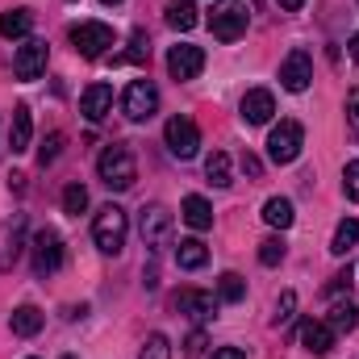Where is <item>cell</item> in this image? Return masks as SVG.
Listing matches in <instances>:
<instances>
[{
	"label": "cell",
	"instance_id": "22",
	"mask_svg": "<svg viewBox=\"0 0 359 359\" xmlns=\"http://www.w3.org/2000/svg\"><path fill=\"white\" fill-rule=\"evenodd\" d=\"M326 326L334 330V334H351L359 326V309L351 305V301H334L330 305V318H326Z\"/></svg>",
	"mask_w": 359,
	"mask_h": 359
},
{
	"label": "cell",
	"instance_id": "41",
	"mask_svg": "<svg viewBox=\"0 0 359 359\" xmlns=\"http://www.w3.org/2000/svg\"><path fill=\"white\" fill-rule=\"evenodd\" d=\"M276 4H280V8H284V13H297V8H301V4H305V0H276Z\"/></svg>",
	"mask_w": 359,
	"mask_h": 359
},
{
	"label": "cell",
	"instance_id": "19",
	"mask_svg": "<svg viewBox=\"0 0 359 359\" xmlns=\"http://www.w3.org/2000/svg\"><path fill=\"white\" fill-rule=\"evenodd\" d=\"M180 213H184V222H188L192 230H209V226H213V205H209L205 196H196V192L184 196V209H180Z\"/></svg>",
	"mask_w": 359,
	"mask_h": 359
},
{
	"label": "cell",
	"instance_id": "31",
	"mask_svg": "<svg viewBox=\"0 0 359 359\" xmlns=\"http://www.w3.org/2000/svg\"><path fill=\"white\" fill-rule=\"evenodd\" d=\"M259 264H264V268L284 264V238H280V234H271V238H264V243H259Z\"/></svg>",
	"mask_w": 359,
	"mask_h": 359
},
{
	"label": "cell",
	"instance_id": "21",
	"mask_svg": "<svg viewBox=\"0 0 359 359\" xmlns=\"http://www.w3.org/2000/svg\"><path fill=\"white\" fill-rule=\"evenodd\" d=\"M176 264H180L184 271L205 268V264H209V251H205V243H201V238H180V247H176Z\"/></svg>",
	"mask_w": 359,
	"mask_h": 359
},
{
	"label": "cell",
	"instance_id": "30",
	"mask_svg": "<svg viewBox=\"0 0 359 359\" xmlns=\"http://www.w3.org/2000/svg\"><path fill=\"white\" fill-rule=\"evenodd\" d=\"M147 59H151V42H147L142 29H134V38H130V55H117L113 63H147Z\"/></svg>",
	"mask_w": 359,
	"mask_h": 359
},
{
	"label": "cell",
	"instance_id": "29",
	"mask_svg": "<svg viewBox=\"0 0 359 359\" xmlns=\"http://www.w3.org/2000/svg\"><path fill=\"white\" fill-rule=\"evenodd\" d=\"M84 209H88V188H84V184H67V188H63V213L80 217Z\"/></svg>",
	"mask_w": 359,
	"mask_h": 359
},
{
	"label": "cell",
	"instance_id": "40",
	"mask_svg": "<svg viewBox=\"0 0 359 359\" xmlns=\"http://www.w3.org/2000/svg\"><path fill=\"white\" fill-rule=\"evenodd\" d=\"M209 359H247V351H243V347H217Z\"/></svg>",
	"mask_w": 359,
	"mask_h": 359
},
{
	"label": "cell",
	"instance_id": "16",
	"mask_svg": "<svg viewBox=\"0 0 359 359\" xmlns=\"http://www.w3.org/2000/svg\"><path fill=\"white\" fill-rule=\"evenodd\" d=\"M301 347L309 351V355H330V347H334V330L326 326V322H301Z\"/></svg>",
	"mask_w": 359,
	"mask_h": 359
},
{
	"label": "cell",
	"instance_id": "6",
	"mask_svg": "<svg viewBox=\"0 0 359 359\" xmlns=\"http://www.w3.org/2000/svg\"><path fill=\"white\" fill-rule=\"evenodd\" d=\"M113 42H117V38H113V29H109L104 21H80V25H72V46H76L84 59H100Z\"/></svg>",
	"mask_w": 359,
	"mask_h": 359
},
{
	"label": "cell",
	"instance_id": "10",
	"mask_svg": "<svg viewBox=\"0 0 359 359\" xmlns=\"http://www.w3.org/2000/svg\"><path fill=\"white\" fill-rule=\"evenodd\" d=\"M309 80H313V59H309V50H288V59L280 63V84L288 92H305L309 88Z\"/></svg>",
	"mask_w": 359,
	"mask_h": 359
},
{
	"label": "cell",
	"instance_id": "33",
	"mask_svg": "<svg viewBox=\"0 0 359 359\" xmlns=\"http://www.w3.org/2000/svg\"><path fill=\"white\" fill-rule=\"evenodd\" d=\"M59 151H63V134L55 130V134H46V138H42V147H38V163H42V168H46V163H55V159H59Z\"/></svg>",
	"mask_w": 359,
	"mask_h": 359
},
{
	"label": "cell",
	"instance_id": "3",
	"mask_svg": "<svg viewBox=\"0 0 359 359\" xmlns=\"http://www.w3.org/2000/svg\"><path fill=\"white\" fill-rule=\"evenodd\" d=\"M247 21H251V13H247L243 0H217L209 8V29H213L217 42H238L247 34Z\"/></svg>",
	"mask_w": 359,
	"mask_h": 359
},
{
	"label": "cell",
	"instance_id": "39",
	"mask_svg": "<svg viewBox=\"0 0 359 359\" xmlns=\"http://www.w3.org/2000/svg\"><path fill=\"white\" fill-rule=\"evenodd\" d=\"M243 172H247L251 180H259V176H264V163H259L255 155H243Z\"/></svg>",
	"mask_w": 359,
	"mask_h": 359
},
{
	"label": "cell",
	"instance_id": "45",
	"mask_svg": "<svg viewBox=\"0 0 359 359\" xmlns=\"http://www.w3.org/2000/svg\"><path fill=\"white\" fill-rule=\"evenodd\" d=\"M29 359H34V355H29Z\"/></svg>",
	"mask_w": 359,
	"mask_h": 359
},
{
	"label": "cell",
	"instance_id": "14",
	"mask_svg": "<svg viewBox=\"0 0 359 359\" xmlns=\"http://www.w3.org/2000/svg\"><path fill=\"white\" fill-rule=\"evenodd\" d=\"M176 309L188 313V318H196V322H205V318L217 313V297L205 292V288H184V292L176 297Z\"/></svg>",
	"mask_w": 359,
	"mask_h": 359
},
{
	"label": "cell",
	"instance_id": "2",
	"mask_svg": "<svg viewBox=\"0 0 359 359\" xmlns=\"http://www.w3.org/2000/svg\"><path fill=\"white\" fill-rule=\"evenodd\" d=\"M126 234H130V217H126V209H121V205H104V209L96 213V222H92V243H96L104 255H121Z\"/></svg>",
	"mask_w": 359,
	"mask_h": 359
},
{
	"label": "cell",
	"instance_id": "32",
	"mask_svg": "<svg viewBox=\"0 0 359 359\" xmlns=\"http://www.w3.org/2000/svg\"><path fill=\"white\" fill-rule=\"evenodd\" d=\"M292 313H297V292L288 288V292H280V301H276V313H271V326H284V322H292Z\"/></svg>",
	"mask_w": 359,
	"mask_h": 359
},
{
	"label": "cell",
	"instance_id": "44",
	"mask_svg": "<svg viewBox=\"0 0 359 359\" xmlns=\"http://www.w3.org/2000/svg\"><path fill=\"white\" fill-rule=\"evenodd\" d=\"M63 359H76V355H63Z\"/></svg>",
	"mask_w": 359,
	"mask_h": 359
},
{
	"label": "cell",
	"instance_id": "42",
	"mask_svg": "<svg viewBox=\"0 0 359 359\" xmlns=\"http://www.w3.org/2000/svg\"><path fill=\"white\" fill-rule=\"evenodd\" d=\"M347 50H351V59H355V63H359V34H355V38H351V46H347Z\"/></svg>",
	"mask_w": 359,
	"mask_h": 359
},
{
	"label": "cell",
	"instance_id": "37",
	"mask_svg": "<svg viewBox=\"0 0 359 359\" xmlns=\"http://www.w3.org/2000/svg\"><path fill=\"white\" fill-rule=\"evenodd\" d=\"M347 121H351V130L359 134V88L347 92Z\"/></svg>",
	"mask_w": 359,
	"mask_h": 359
},
{
	"label": "cell",
	"instance_id": "34",
	"mask_svg": "<svg viewBox=\"0 0 359 359\" xmlns=\"http://www.w3.org/2000/svg\"><path fill=\"white\" fill-rule=\"evenodd\" d=\"M138 359H172V343H168V334H151Z\"/></svg>",
	"mask_w": 359,
	"mask_h": 359
},
{
	"label": "cell",
	"instance_id": "13",
	"mask_svg": "<svg viewBox=\"0 0 359 359\" xmlns=\"http://www.w3.org/2000/svg\"><path fill=\"white\" fill-rule=\"evenodd\" d=\"M238 113H243V121H247V126H268L271 113H276V96H271L268 88H251L247 96H243Z\"/></svg>",
	"mask_w": 359,
	"mask_h": 359
},
{
	"label": "cell",
	"instance_id": "25",
	"mask_svg": "<svg viewBox=\"0 0 359 359\" xmlns=\"http://www.w3.org/2000/svg\"><path fill=\"white\" fill-rule=\"evenodd\" d=\"M196 13H201V8H196L192 0H168V25H172V29H180V34H188V29L201 21Z\"/></svg>",
	"mask_w": 359,
	"mask_h": 359
},
{
	"label": "cell",
	"instance_id": "17",
	"mask_svg": "<svg viewBox=\"0 0 359 359\" xmlns=\"http://www.w3.org/2000/svg\"><path fill=\"white\" fill-rule=\"evenodd\" d=\"M109 109H113V88H109V84H92V88H84V96H80V113H84L88 121H104Z\"/></svg>",
	"mask_w": 359,
	"mask_h": 359
},
{
	"label": "cell",
	"instance_id": "35",
	"mask_svg": "<svg viewBox=\"0 0 359 359\" xmlns=\"http://www.w3.org/2000/svg\"><path fill=\"white\" fill-rule=\"evenodd\" d=\"M343 192H347L351 201H359V163H347V168H343Z\"/></svg>",
	"mask_w": 359,
	"mask_h": 359
},
{
	"label": "cell",
	"instance_id": "27",
	"mask_svg": "<svg viewBox=\"0 0 359 359\" xmlns=\"http://www.w3.org/2000/svg\"><path fill=\"white\" fill-rule=\"evenodd\" d=\"M355 243H359V222L355 217H343L339 230H334V238H330V251H334V255H347Z\"/></svg>",
	"mask_w": 359,
	"mask_h": 359
},
{
	"label": "cell",
	"instance_id": "5",
	"mask_svg": "<svg viewBox=\"0 0 359 359\" xmlns=\"http://www.w3.org/2000/svg\"><path fill=\"white\" fill-rule=\"evenodd\" d=\"M29 255H34V276H55L63 268V238L55 230H38L34 243H29Z\"/></svg>",
	"mask_w": 359,
	"mask_h": 359
},
{
	"label": "cell",
	"instance_id": "24",
	"mask_svg": "<svg viewBox=\"0 0 359 359\" xmlns=\"http://www.w3.org/2000/svg\"><path fill=\"white\" fill-rule=\"evenodd\" d=\"M292 201L288 196H271V201H264V222H268L271 230H288L292 226Z\"/></svg>",
	"mask_w": 359,
	"mask_h": 359
},
{
	"label": "cell",
	"instance_id": "23",
	"mask_svg": "<svg viewBox=\"0 0 359 359\" xmlns=\"http://www.w3.org/2000/svg\"><path fill=\"white\" fill-rule=\"evenodd\" d=\"M34 29V13L29 8H8V13H0V34L4 38H25Z\"/></svg>",
	"mask_w": 359,
	"mask_h": 359
},
{
	"label": "cell",
	"instance_id": "38",
	"mask_svg": "<svg viewBox=\"0 0 359 359\" xmlns=\"http://www.w3.org/2000/svg\"><path fill=\"white\" fill-rule=\"evenodd\" d=\"M343 288H351V268H347V271H339V276L330 280V288H326V292H330V297H339Z\"/></svg>",
	"mask_w": 359,
	"mask_h": 359
},
{
	"label": "cell",
	"instance_id": "36",
	"mask_svg": "<svg viewBox=\"0 0 359 359\" xmlns=\"http://www.w3.org/2000/svg\"><path fill=\"white\" fill-rule=\"evenodd\" d=\"M205 347H209V339H205V330H192L188 339H184V355H205Z\"/></svg>",
	"mask_w": 359,
	"mask_h": 359
},
{
	"label": "cell",
	"instance_id": "18",
	"mask_svg": "<svg viewBox=\"0 0 359 359\" xmlns=\"http://www.w3.org/2000/svg\"><path fill=\"white\" fill-rule=\"evenodd\" d=\"M29 138H34L29 109H25V104H17V109H13V121H8V147H13V155L29 151Z\"/></svg>",
	"mask_w": 359,
	"mask_h": 359
},
{
	"label": "cell",
	"instance_id": "43",
	"mask_svg": "<svg viewBox=\"0 0 359 359\" xmlns=\"http://www.w3.org/2000/svg\"><path fill=\"white\" fill-rule=\"evenodd\" d=\"M104 4H121V0H104Z\"/></svg>",
	"mask_w": 359,
	"mask_h": 359
},
{
	"label": "cell",
	"instance_id": "1",
	"mask_svg": "<svg viewBox=\"0 0 359 359\" xmlns=\"http://www.w3.org/2000/svg\"><path fill=\"white\" fill-rule=\"evenodd\" d=\"M96 176L104 188H113V192H126V188H134V180H138V163H134V151L126 147V142H113V147H104L100 151V159H96Z\"/></svg>",
	"mask_w": 359,
	"mask_h": 359
},
{
	"label": "cell",
	"instance_id": "26",
	"mask_svg": "<svg viewBox=\"0 0 359 359\" xmlns=\"http://www.w3.org/2000/svg\"><path fill=\"white\" fill-rule=\"evenodd\" d=\"M205 176L213 188H230L234 180H230V155H222V151H213L209 159H205Z\"/></svg>",
	"mask_w": 359,
	"mask_h": 359
},
{
	"label": "cell",
	"instance_id": "4",
	"mask_svg": "<svg viewBox=\"0 0 359 359\" xmlns=\"http://www.w3.org/2000/svg\"><path fill=\"white\" fill-rule=\"evenodd\" d=\"M301 147H305V130H301V121H280L276 130L268 134V159L271 163H292L297 155H301Z\"/></svg>",
	"mask_w": 359,
	"mask_h": 359
},
{
	"label": "cell",
	"instance_id": "8",
	"mask_svg": "<svg viewBox=\"0 0 359 359\" xmlns=\"http://www.w3.org/2000/svg\"><path fill=\"white\" fill-rule=\"evenodd\" d=\"M46 59H50V46H46L42 38H25V42L17 46V55H13L17 80H38V76L46 72Z\"/></svg>",
	"mask_w": 359,
	"mask_h": 359
},
{
	"label": "cell",
	"instance_id": "11",
	"mask_svg": "<svg viewBox=\"0 0 359 359\" xmlns=\"http://www.w3.org/2000/svg\"><path fill=\"white\" fill-rule=\"evenodd\" d=\"M138 234H142V243L155 251V247H163L168 243V234H172V213L163 209V205H147L142 209V217H138Z\"/></svg>",
	"mask_w": 359,
	"mask_h": 359
},
{
	"label": "cell",
	"instance_id": "12",
	"mask_svg": "<svg viewBox=\"0 0 359 359\" xmlns=\"http://www.w3.org/2000/svg\"><path fill=\"white\" fill-rule=\"evenodd\" d=\"M168 72H172V80H196L201 72H205V50L201 46H172L168 50Z\"/></svg>",
	"mask_w": 359,
	"mask_h": 359
},
{
	"label": "cell",
	"instance_id": "20",
	"mask_svg": "<svg viewBox=\"0 0 359 359\" xmlns=\"http://www.w3.org/2000/svg\"><path fill=\"white\" fill-rule=\"evenodd\" d=\"M42 309H34V305H17L13 309V318H8V326H13V334H21V339H34L38 330H42Z\"/></svg>",
	"mask_w": 359,
	"mask_h": 359
},
{
	"label": "cell",
	"instance_id": "15",
	"mask_svg": "<svg viewBox=\"0 0 359 359\" xmlns=\"http://www.w3.org/2000/svg\"><path fill=\"white\" fill-rule=\"evenodd\" d=\"M21 238H25V217L13 213V222L0 230V271H8L21 255Z\"/></svg>",
	"mask_w": 359,
	"mask_h": 359
},
{
	"label": "cell",
	"instance_id": "28",
	"mask_svg": "<svg viewBox=\"0 0 359 359\" xmlns=\"http://www.w3.org/2000/svg\"><path fill=\"white\" fill-rule=\"evenodd\" d=\"M243 297H247V280H243L238 271H226V276L217 280V301H230V305H234V301H243Z\"/></svg>",
	"mask_w": 359,
	"mask_h": 359
},
{
	"label": "cell",
	"instance_id": "7",
	"mask_svg": "<svg viewBox=\"0 0 359 359\" xmlns=\"http://www.w3.org/2000/svg\"><path fill=\"white\" fill-rule=\"evenodd\" d=\"M121 109H126L130 121H151L159 113V88L151 80H134L126 88V96H121Z\"/></svg>",
	"mask_w": 359,
	"mask_h": 359
},
{
	"label": "cell",
	"instance_id": "9",
	"mask_svg": "<svg viewBox=\"0 0 359 359\" xmlns=\"http://www.w3.org/2000/svg\"><path fill=\"white\" fill-rule=\"evenodd\" d=\"M163 142H168V151H172L176 159H192L196 147H201V130H196V121H188V117H172V121L163 126Z\"/></svg>",
	"mask_w": 359,
	"mask_h": 359
}]
</instances>
